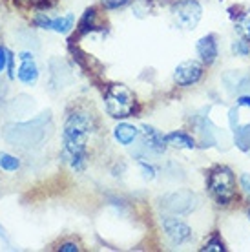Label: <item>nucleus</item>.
I'll list each match as a JSON object with an SVG mask.
<instances>
[{"label":"nucleus","mask_w":250,"mask_h":252,"mask_svg":"<svg viewBox=\"0 0 250 252\" xmlns=\"http://www.w3.org/2000/svg\"><path fill=\"white\" fill-rule=\"evenodd\" d=\"M172 13H174V19L177 20V24L181 28L194 30L201 20L203 7L197 0H179L172 6Z\"/></svg>","instance_id":"6"},{"label":"nucleus","mask_w":250,"mask_h":252,"mask_svg":"<svg viewBox=\"0 0 250 252\" xmlns=\"http://www.w3.org/2000/svg\"><path fill=\"white\" fill-rule=\"evenodd\" d=\"M106 112L115 119H126L135 112V97L125 84H112L104 94Z\"/></svg>","instance_id":"3"},{"label":"nucleus","mask_w":250,"mask_h":252,"mask_svg":"<svg viewBox=\"0 0 250 252\" xmlns=\"http://www.w3.org/2000/svg\"><path fill=\"white\" fill-rule=\"evenodd\" d=\"M228 121H230L232 130H236V128H238V110H236V108H232L230 112H228Z\"/></svg>","instance_id":"24"},{"label":"nucleus","mask_w":250,"mask_h":252,"mask_svg":"<svg viewBox=\"0 0 250 252\" xmlns=\"http://www.w3.org/2000/svg\"><path fill=\"white\" fill-rule=\"evenodd\" d=\"M73 22H75V17L69 13V15H64V17H59V19H51L50 30H53L57 33H68L73 28Z\"/></svg>","instance_id":"14"},{"label":"nucleus","mask_w":250,"mask_h":252,"mask_svg":"<svg viewBox=\"0 0 250 252\" xmlns=\"http://www.w3.org/2000/svg\"><path fill=\"white\" fill-rule=\"evenodd\" d=\"M95 17H97V13H95L94 7H90V9L84 11L81 22H79V33H81V35H84V33H88V32H94L95 30Z\"/></svg>","instance_id":"15"},{"label":"nucleus","mask_w":250,"mask_h":252,"mask_svg":"<svg viewBox=\"0 0 250 252\" xmlns=\"http://www.w3.org/2000/svg\"><path fill=\"white\" fill-rule=\"evenodd\" d=\"M166 145L174 146V148H187L192 150L195 148V141L192 135H188L185 132H172L166 135Z\"/></svg>","instance_id":"13"},{"label":"nucleus","mask_w":250,"mask_h":252,"mask_svg":"<svg viewBox=\"0 0 250 252\" xmlns=\"http://www.w3.org/2000/svg\"><path fill=\"white\" fill-rule=\"evenodd\" d=\"M59 251H61V252H77V251H79V245H77V243H71V241H68V243H62V245L59 247Z\"/></svg>","instance_id":"25"},{"label":"nucleus","mask_w":250,"mask_h":252,"mask_svg":"<svg viewBox=\"0 0 250 252\" xmlns=\"http://www.w3.org/2000/svg\"><path fill=\"white\" fill-rule=\"evenodd\" d=\"M197 205H199V197L190 190H177V192H172L161 199L163 210L175 216L190 214L197 208Z\"/></svg>","instance_id":"5"},{"label":"nucleus","mask_w":250,"mask_h":252,"mask_svg":"<svg viewBox=\"0 0 250 252\" xmlns=\"http://www.w3.org/2000/svg\"><path fill=\"white\" fill-rule=\"evenodd\" d=\"M139 166H141V170H143V176L146 177V179H154V177H156V170H154V166L143 163V161L139 163Z\"/></svg>","instance_id":"23"},{"label":"nucleus","mask_w":250,"mask_h":252,"mask_svg":"<svg viewBox=\"0 0 250 252\" xmlns=\"http://www.w3.org/2000/svg\"><path fill=\"white\" fill-rule=\"evenodd\" d=\"M203 251L205 252H225L226 247L223 241L219 240L218 236H214V238H210V240L207 241V245L203 247Z\"/></svg>","instance_id":"18"},{"label":"nucleus","mask_w":250,"mask_h":252,"mask_svg":"<svg viewBox=\"0 0 250 252\" xmlns=\"http://www.w3.org/2000/svg\"><path fill=\"white\" fill-rule=\"evenodd\" d=\"M232 51H234L236 55H239V57H247L250 53V44L245 38H239V40H236V42L232 44Z\"/></svg>","instance_id":"19"},{"label":"nucleus","mask_w":250,"mask_h":252,"mask_svg":"<svg viewBox=\"0 0 250 252\" xmlns=\"http://www.w3.org/2000/svg\"><path fill=\"white\" fill-rule=\"evenodd\" d=\"M131 0H102V6L106 9H119V7L130 4Z\"/></svg>","instance_id":"20"},{"label":"nucleus","mask_w":250,"mask_h":252,"mask_svg":"<svg viewBox=\"0 0 250 252\" xmlns=\"http://www.w3.org/2000/svg\"><path fill=\"white\" fill-rule=\"evenodd\" d=\"M0 238H4V240H6V230H4L2 227H0Z\"/></svg>","instance_id":"28"},{"label":"nucleus","mask_w":250,"mask_h":252,"mask_svg":"<svg viewBox=\"0 0 250 252\" xmlns=\"http://www.w3.org/2000/svg\"><path fill=\"white\" fill-rule=\"evenodd\" d=\"M35 26H37V28H44V30H50L51 19L46 13H40V15H37V19H35Z\"/></svg>","instance_id":"21"},{"label":"nucleus","mask_w":250,"mask_h":252,"mask_svg":"<svg viewBox=\"0 0 250 252\" xmlns=\"http://www.w3.org/2000/svg\"><path fill=\"white\" fill-rule=\"evenodd\" d=\"M241 189L250 195V176L249 174H243V176H241Z\"/></svg>","instance_id":"26"},{"label":"nucleus","mask_w":250,"mask_h":252,"mask_svg":"<svg viewBox=\"0 0 250 252\" xmlns=\"http://www.w3.org/2000/svg\"><path fill=\"white\" fill-rule=\"evenodd\" d=\"M203 77V64L197 61H185L175 68L174 79L179 86H192Z\"/></svg>","instance_id":"9"},{"label":"nucleus","mask_w":250,"mask_h":252,"mask_svg":"<svg viewBox=\"0 0 250 252\" xmlns=\"http://www.w3.org/2000/svg\"><path fill=\"white\" fill-rule=\"evenodd\" d=\"M236 22H238L239 32L243 33L247 38H250V11H245L243 15H238Z\"/></svg>","instance_id":"17"},{"label":"nucleus","mask_w":250,"mask_h":252,"mask_svg":"<svg viewBox=\"0 0 250 252\" xmlns=\"http://www.w3.org/2000/svg\"><path fill=\"white\" fill-rule=\"evenodd\" d=\"M208 190L219 205H228L236 199V179L230 168L216 166L208 174Z\"/></svg>","instance_id":"4"},{"label":"nucleus","mask_w":250,"mask_h":252,"mask_svg":"<svg viewBox=\"0 0 250 252\" xmlns=\"http://www.w3.org/2000/svg\"><path fill=\"white\" fill-rule=\"evenodd\" d=\"M113 135H115V139H117V143H119V145L130 146L131 143L137 139L139 130L135 128V126L123 123V125H117L115 128H113Z\"/></svg>","instance_id":"12"},{"label":"nucleus","mask_w":250,"mask_h":252,"mask_svg":"<svg viewBox=\"0 0 250 252\" xmlns=\"http://www.w3.org/2000/svg\"><path fill=\"white\" fill-rule=\"evenodd\" d=\"M19 166H20L19 158L9 156V154H0V168H2V170L15 172V170H19Z\"/></svg>","instance_id":"16"},{"label":"nucleus","mask_w":250,"mask_h":252,"mask_svg":"<svg viewBox=\"0 0 250 252\" xmlns=\"http://www.w3.org/2000/svg\"><path fill=\"white\" fill-rule=\"evenodd\" d=\"M143 145L141 150L135 154L137 158H146V156H161L166 148V137H163V133H159L154 130L152 126L143 125Z\"/></svg>","instance_id":"7"},{"label":"nucleus","mask_w":250,"mask_h":252,"mask_svg":"<svg viewBox=\"0 0 250 252\" xmlns=\"http://www.w3.org/2000/svg\"><path fill=\"white\" fill-rule=\"evenodd\" d=\"M249 218H250V210H249Z\"/></svg>","instance_id":"29"},{"label":"nucleus","mask_w":250,"mask_h":252,"mask_svg":"<svg viewBox=\"0 0 250 252\" xmlns=\"http://www.w3.org/2000/svg\"><path fill=\"white\" fill-rule=\"evenodd\" d=\"M163 228L164 234L174 245H183L187 241L192 240V228L188 227L185 221L177 220V218H163Z\"/></svg>","instance_id":"8"},{"label":"nucleus","mask_w":250,"mask_h":252,"mask_svg":"<svg viewBox=\"0 0 250 252\" xmlns=\"http://www.w3.org/2000/svg\"><path fill=\"white\" fill-rule=\"evenodd\" d=\"M195 50H197V55L201 57V61L207 66L216 63V59H218V42H216L214 35H207V37L199 38Z\"/></svg>","instance_id":"11"},{"label":"nucleus","mask_w":250,"mask_h":252,"mask_svg":"<svg viewBox=\"0 0 250 252\" xmlns=\"http://www.w3.org/2000/svg\"><path fill=\"white\" fill-rule=\"evenodd\" d=\"M19 79L24 84H35L38 79V68L33 61L31 53H20V68H19Z\"/></svg>","instance_id":"10"},{"label":"nucleus","mask_w":250,"mask_h":252,"mask_svg":"<svg viewBox=\"0 0 250 252\" xmlns=\"http://www.w3.org/2000/svg\"><path fill=\"white\" fill-rule=\"evenodd\" d=\"M7 61H9V51L0 46V73L7 68Z\"/></svg>","instance_id":"22"},{"label":"nucleus","mask_w":250,"mask_h":252,"mask_svg":"<svg viewBox=\"0 0 250 252\" xmlns=\"http://www.w3.org/2000/svg\"><path fill=\"white\" fill-rule=\"evenodd\" d=\"M50 123V114H42L28 123L7 125L4 130V139L13 146H37L46 135V125Z\"/></svg>","instance_id":"2"},{"label":"nucleus","mask_w":250,"mask_h":252,"mask_svg":"<svg viewBox=\"0 0 250 252\" xmlns=\"http://www.w3.org/2000/svg\"><path fill=\"white\" fill-rule=\"evenodd\" d=\"M238 104H239V106H249L250 108V94L239 95V97H238Z\"/></svg>","instance_id":"27"},{"label":"nucleus","mask_w":250,"mask_h":252,"mask_svg":"<svg viewBox=\"0 0 250 252\" xmlns=\"http://www.w3.org/2000/svg\"><path fill=\"white\" fill-rule=\"evenodd\" d=\"M94 130L92 117L82 112L68 115L62 130V159L73 168L81 172L86 166V139Z\"/></svg>","instance_id":"1"}]
</instances>
